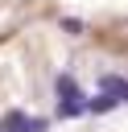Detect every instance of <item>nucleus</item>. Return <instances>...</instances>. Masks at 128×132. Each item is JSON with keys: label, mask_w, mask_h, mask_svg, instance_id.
I'll list each match as a JSON object with an SVG mask.
<instances>
[{"label": "nucleus", "mask_w": 128, "mask_h": 132, "mask_svg": "<svg viewBox=\"0 0 128 132\" xmlns=\"http://www.w3.org/2000/svg\"><path fill=\"white\" fill-rule=\"evenodd\" d=\"M54 91H58V116H62V120H74V116L87 111V99H83L74 74H58V78H54Z\"/></svg>", "instance_id": "f257e3e1"}, {"label": "nucleus", "mask_w": 128, "mask_h": 132, "mask_svg": "<svg viewBox=\"0 0 128 132\" xmlns=\"http://www.w3.org/2000/svg\"><path fill=\"white\" fill-rule=\"evenodd\" d=\"M99 87H103V91H111L120 103H128V78H120V74H103V78H99Z\"/></svg>", "instance_id": "f03ea898"}, {"label": "nucleus", "mask_w": 128, "mask_h": 132, "mask_svg": "<svg viewBox=\"0 0 128 132\" xmlns=\"http://www.w3.org/2000/svg\"><path fill=\"white\" fill-rule=\"evenodd\" d=\"M116 103H120V99H116L111 91H103V87H99V95H95V99H87V111H95V116H103V111H111Z\"/></svg>", "instance_id": "7ed1b4c3"}, {"label": "nucleus", "mask_w": 128, "mask_h": 132, "mask_svg": "<svg viewBox=\"0 0 128 132\" xmlns=\"http://www.w3.org/2000/svg\"><path fill=\"white\" fill-rule=\"evenodd\" d=\"M25 120H29L25 111H8L4 116V132H25Z\"/></svg>", "instance_id": "20e7f679"}, {"label": "nucleus", "mask_w": 128, "mask_h": 132, "mask_svg": "<svg viewBox=\"0 0 128 132\" xmlns=\"http://www.w3.org/2000/svg\"><path fill=\"white\" fill-rule=\"evenodd\" d=\"M45 128H50V124H45L41 116H29V120H25V132H45Z\"/></svg>", "instance_id": "39448f33"}, {"label": "nucleus", "mask_w": 128, "mask_h": 132, "mask_svg": "<svg viewBox=\"0 0 128 132\" xmlns=\"http://www.w3.org/2000/svg\"><path fill=\"white\" fill-rule=\"evenodd\" d=\"M62 29H66V33H83V21H74V16H66V21H62Z\"/></svg>", "instance_id": "423d86ee"}, {"label": "nucleus", "mask_w": 128, "mask_h": 132, "mask_svg": "<svg viewBox=\"0 0 128 132\" xmlns=\"http://www.w3.org/2000/svg\"><path fill=\"white\" fill-rule=\"evenodd\" d=\"M0 132H4V124H0Z\"/></svg>", "instance_id": "0eeeda50"}]
</instances>
